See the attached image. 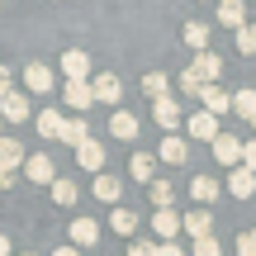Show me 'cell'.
Instances as JSON below:
<instances>
[{
  "mask_svg": "<svg viewBox=\"0 0 256 256\" xmlns=\"http://www.w3.org/2000/svg\"><path fill=\"white\" fill-rule=\"evenodd\" d=\"M48 190H52V200L62 204V209H72V204H76V194H81V190H76V180H66V176H57Z\"/></svg>",
  "mask_w": 256,
  "mask_h": 256,
  "instance_id": "cell-25",
  "label": "cell"
},
{
  "mask_svg": "<svg viewBox=\"0 0 256 256\" xmlns=\"http://www.w3.org/2000/svg\"><path fill=\"white\" fill-rule=\"evenodd\" d=\"M200 104H204V114H214V119H218V114L232 110V95L223 90V86H204V90H200Z\"/></svg>",
  "mask_w": 256,
  "mask_h": 256,
  "instance_id": "cell-7",
  "label": "cell"
},
{
  "mask_svg": "<svg viewBox=\"0 0 256 256\" xmlns=\"http://www.w3.org/2000/svg\"><path fill=\"white\" fill-rule=\"evenodd\" d=\"M180 90H185V95H190V100H200V90H204V86H200V81H194V76H190V72H185V76H180Z\"/></svg>",
  "mask_w": 256,
  "mask_h": 256,
  "instance_id": "cell-37",
  "label": "cell"
},
{
  "mask_svg": "<svg viewBox=\"0 0 256 256\" xmlns=\"http://www.w3.org/2000/svg\"><path fill=\"white\" fill-rule=\"evenodd\" d=\"M252 128H256V119H252Z\"/></svg>",
  "mask_w": 256,
  "mask_h": 256,
  "instance_id": "cell-45",
  "label": "cell"
},
{
  "mask_svg": "<svg viewBox=\"0 0 256 256\" xmlns=\"http://www.w3.org/2000/svg\"><path fill=\"white\" fill-rule=\"evenodd\" d=\"M119 194H124V180H119V176H95V200L114 204Z\"/></svg>",
  "mask_w": 256,
  "mask_h": 256,
  "instance_id": "cell-24",
  "label": "cell"
},
{
  "mask_svg": "<svg viewBox=\"0 0 256 256\" xmlns=\"http://www.w3.org/2000/svg\"><path fill=\"white\" fill-rule=\"evenodd\" d=\"M228 190L238 194V200H252V194H256V176L247 171V166H232V176H228Z\"/></svg>",
  "mask_w": 256,
  "mask_h": 256,
  "instance_id": "cell-19",
  "label": "cell"
},
{
  "mask_svg": "<svg viewBox=\"0 0 256 256\" xmlns=\"http://www.w3.org/2000/svg\"><path fill=\"white\" fill-rule=\"evenodd\" d=\"M214 156H218L223 166H242V138L218 133V138H214Z\"/></svg>",
  "mask_w": 256,
  "mask_h": 256,
  "instance_id": "cell-11",
  "label": "cell"
},
{
  "mask_svg": "<svg viewBox=\"0 0 256 256\" xmlns=\"http://www.w3.org/2000/svg\"><path fill=\"white\" fill-rule=\"evenodd\" d=\"M76 162H81V171H104V147L90 138V142L76 147Z\"/></svg>",
  "mask_w": 256,
  "mask_h": 256,
  "instance_id": "cell-17",
  "label": "cell"
},
{
  "mask_svg": "<svg viewBox=\"0 0 256 256\" xmlns=\"http://www.w3.org/2000/svg\"><path fill=\"white\" fill-rule=\"evenodd\" d=\"M24 90L28 95H48V90H52V72H48L43 62H28L24 66Z\"/></svg>",
  "mask_w": 256,
  "mask_h": 256,
  "instance_id": "cell-8",
  "label": "cell"
},
{
  "mask_svg": "<svg viewBox=\"0 0 256 256\" xmlns=\"http://www.w3.org/2000/svg\"><path fill=\"white\" fill-rule=\"evenodd\" d=\"M90 95H95V104H114L124 95V81L114 72H100V76H90Z\"/></svg>",
  "mask_w": 256,
  "mask_h": 256,
  "instance_id": "cell-3",
  "label": "cell"
},
{
  "mask_svg": "<svg viewBox=\"0 0 256 256\" xmlns=\"http://www.w3.org/2000/svg\"><path fill=\"white\" fill-rule=\"evenodd\" d=\"M152 232H156L162 242H171L176 232H180V214H176V209H156V214H152Z\"/></svg>",
  "mask_w": 256,
  "mask_h": 256,
  "instance_id": "cell-13",
  "label": "cell"
},
{
  "mask_svg": "<svg viewBox=\"0 0 256 256\" xmlns=\"http://www.w3.org/2000/svg\"><path fill=\"white\" fill-rule=\"evenodd\" d=\"M156 256H190V252H180L176 242H162V247H156Z\"/></svg>",
  "mask_w": 256,
  "mask_h": 256,
  "instance_id": "cell-39",
  "label": "cell"
},
{
  "mask_svg": "<svg viewBox=\"0 0 256 256\" xmlns=\"http://www.w3.org/2000/svg\"><path fill=\"white\" fill-rule=\"evenodd\" d=\"M62 100L72 104V114H86L95 104V95H90V81H66L62 86Z\"/></svg>",
  "mask_w": 256,
  "mask_h": 256,
  "instance_id": "cell-5",
  "label": "cell"
},
{
  "mask_svg": "<svg viewBox=\"0 0 256 256\" xmlns=\"http://www.w3.org/2000/svg\"><path fill=\"white\" fill-rule=\"evenodd\" d=\"M232 110H238L242 119H256V90H252V86H247V90H238V95H232Z\"/></svg>",
  "mask_w": 256,
  "mask_h": 256,
  "instance_id": "cell-29",
  "label": "cell"
},
{
  "mask_svg": "<svg viewBox=\"0 0 256 256\" xmlns=\"http://www.w3.org/2000/svg\"><path fill=\"white\" fill-rule=\"evenodd\" d=\"M185 43L194 52H209V24H185Z\"/></svg>",
  "mask_w": 256,
  "mask_h": 256,
  "instance_id": "cell-28",
  "label": "cell"
},
{
  "mask_svg": "<svg viewBox=\"0 0 256 256\" xmlns=\"http://www.w3.org/2000/svg\"><path fill=\"white\" fill-rule=\"evenodd\" d=\"M10 90H14V72H10V66L5 62H0V100H5V95Z\"/></svg>",
  "mask_w": 256,
  "mask_h": 256,
  "instance_id": "cell-35",
  "label": "cell"
},
{
  "mask_svg": "<svg viewBox=\"0 0 256 256\" xmlns=\"http://www.w3.org/2000/svg\"><path fill=\"white\" fill-rule=\"evenodd\" d=\"M128 256H156V242H133V247H128Z\"/></svg>",
  "mask_w": 256,
  "mask_h": 256,
  "instance_id": "cell-38",
  "label": "cell"
},
{
  "mask_svg": "<svg viewBox=\"0 0 256 256\" xmlns=\"http://www.w3.org/2000/svg\"><path fill=\"white\" fill-rule=\"evenodd\" d=\"M100 242V223L95 218H72V247H95Z\"/></svg>",
  "mask_w": 256,
  "mask_h": 256,
  "instance_id": "cell-14",
  "label": "cell"
},
{
  "mask_svg": "<svg viewBox=\"0 0 256 256\" xmlns=\"http://www.w3.org/2000/svg\"><path fill=\"white\" fill-rule=\"evenodd\" d=\"M62 128H66V114L62 110H43V114H38V133H43V138L62 142Z\"/></svg>",
  "mask_w": 256,
  "mask_h": 256,
  "instance_id": "cell-20",
  "label": "cell"
},
{
  "mask_svg": "<svg viewBox=\"0 0 256 256\" xmlns=\"http://www.w3.org/2000/svg\"><path fill=\"white\" fill-rule=\"evenodd\" d=\"M52 256H81V252H76V247H57Z\"/></svg>",
  "mask_w": 256,
  "mask_h": 256,
  "instance_id": "cell-41",
  "label": "cell"
},
{
  "mask_svg": "<svg viewBox=\"0 0 256 256\" xmlns=\"http://www.w3.org/2000/svg\"><path fill=\"white\" fill-rule=\"evenodd\" d=\"M190 256H223V247H218V238H200L190 247Z\"/></svg>",
  "mask_w": 256,
  "mask_h": 256,
  "instance_id": "cell-32",
  "label": "cell"
},
{
  "mask_svg": "<svg viewBox=\"0 0 256 256\" xmlns=\"http://www.w3.org/2000/svg\"><path fill=\"white\" fill-rule=\"evenodd\" d=\"M166 86H171V81H166V72H147V76H142V90L152 95V100H162Z\"/></svg>",
  "mask_w": 256,
  "mask_h": 256,
  "instance_id": "cell-31",
  "label": "cell"
},
{
  "mask_svg": "<svg viewBox=\"0 0 256 256\" xmlns=\"http://www.w3.org/2000/svg\"><path fill=\"white\" fill-rule=\"evenodd\" d=\"M152 119H156V124H162V128H166V133H171V128H176V124H180V104H176V100H171V95H162V100H152Z\"/></svg>",
  "mask_w": 256,
  "mask_h": 256,
  "instance_id": "cell-15",
  "label": "cell"
},
{
  "mask_svg": "<svg viewBox=\"0 0 256 256\" xmlns=\"http://www.w3.org/2000/svg\"><path fill=\"white\" fill-rule=\"evenodd\" d=\"M128 176H133V180H142V185H152V180H156V156L133 152V162H128Z\"/></svg>",
  "mask_w": 256,
  "mask_h": 256,
  "instance_id": "cell-18",
  "label": "cell"
},
{
  "mask_svg": "<svg viewBox=\"0 0 256 256\" xmlns=\"http://www.w3.org/2000/svg\"><path fill=\"white\" fill-rule=\"evenodd\" d=\"M156 156H162L166 166H180L185 156H190V147H185V138H171V133H166V138H162V152H156Z\"/></svg>",
  "mask_w": 256,
  "mask_h": 256,
  "instance_id": "cell-21",
  "label": "cell"
},
{
  "mask_svg": "<svg viewBox=\"0 0 256 256\" xmlns=\"http://www.w3.org/2000/svg\"><path fill=\"white\" fill-rule=\"evenodd\" d=\"M24 256H34V252H24Z\"/></svg>",
  "mask_w": 256,
  "mask_h": 256,
  "instance_id": "cell-44",
  "label": "cell"
},
{
  "mask_svg": "<svg viewBox=\"0 0 256 256\" xmlns=\"http://www.w3.org/2000/svg\"><path fill=\"white\" fill-rule=\"evenodd\" d=\"M110 228L119 232V238H133V232H138V214L133 209H114L110 214Z\"/></svg>",
  "mask_w": 256,
  "mask_h": 256,
  "instance_id": "cell-26",
  "label": "cell"
},
{
  "mask_svg": "<svg viewBox=\"0 0 256 256\" xmlns=\"http://www.w3.org/2000/svg\"><path fill=\"white\" fill-rule=\"evenodd\" d=\"M10 185H14V171H5V166H0V190H10Z\"/></svg>",
  "mask_w": 256,
  "mask_h": 256,
  "instance_id": "cell-40",
  "label": "cell"
},
{
  "mask_svg": "<svg viewBox=\"0 0 256 256\" xmlns=\"http://www.w3.org/2000/svg\"><path fill=\"white\" fill-rule=\"evenodd\" d=\"M242 166L256 176V138H252V142H242Z\"/></svg>",
  "mask_w": 256,
  "mask_h": 256,
  "instance_id": "cell-34",
  "label": "cell"
},
{
  "mask_svg": "<svg viewBox=\"0 0 256 256\" xmlns=\"http://www.w3.org/2000/svg\"><path fill=\"white\" fill-rule=\"evenodd\" d=\"M238 48H242V52H256V24H242L238 28Z\"/></svg>",
  "mask_w": 256,
  "mask_h": 256,
  "instance_id": "cell-33",
  "label": "cell"
},
{
  "mask_svg": "<svg viewBox=\"0 0 256 256\" xmlns=\"http://www.w3.org/2000/svg\"><path fill=\"white\" fill-rule=\"evenodd\" d=\"M190 194H194L200 204H214V200H218V180H209V176H194V180H190Z\"/></svg>",
  "mask_w": 256,
  "mask_h": 256,
  "instance_id": "cell-27",
  "label": "cell"
},
{
  "mask_svg": "<svg viewBox=\"0 0 256 256\" xmlns=\"http://www.w3.org/2000/svg\"><path fill=\"white\" fill-rule=\"evenodd\" d=\"M24 142H19V138H5L0 133V166H5V171H24Z\"/></svg>",
  "mask_w": 256,
  "mask_h": 256,
  "instance_id": "cell-9",
  "label": "cell"
},
{
  "mask_svg": "<svg viewBox=\"0 0 256 256\" xmlns=\"http://www.w3.org/2000/svg\"><path fill=\"white\" fill-rule=\"evenodd\" d=\"M147 190H152V204H156V209H171V200H176L171 180H152V185H147Z\"/></svg>",
  "mask_w": 256,
  "mask_h": 256,
  "instance_id": "cell-30",
  "label": "cell"
},
{
  "mask_svg": "<svg viewBox=\"0 0 256 256\" xmlns=\"http://www.w3.org/2000/svg\"><path fill=\"white\" fill-rule=\"evenodd\" d=\"M238 256H256V232H242L238 238Z\"/></svg>",
  "mask_w": 256,
  "mask_h": 256,
  "instance_id": "cell-36",
  "label": "cell"
},
{
  "mask_svg": "<svg viewBox=\"0 0 256 256\" xmlns=\"http://www.w3.org/2000/svg\"><path fill=\"white\" fill-rule=\"evenodd\" d=\"M110 138L133 142V138H138V119H133V114H124V110H114V114H110Z\"/></svg>",
  "mask_w": 256,
  "mask_h": 256,
  "instance_id": "cell-16",
  "label": "cell"
},
{
  "mask_svg": "<svg viewBox=\"0 0 256 256\" xmlns=\"http://www.w3.org/2000/svg\"><path fill=\"white\" fill-rule=\"evenodd\" d=\"M180 228L190 232L194 242H200V238H214V214L209 209H194V214H185V218H180Z\"/></svg>",
  "mask_w": 256,
  "mask_h": 256,
  "instance_id": "cell-10",
  "label": "cell"
},
{
  "mask_svg": "<svg viewBox=\"0 0 256 256\" xmlns=\"http://www.w3.org/2000/svg\"><path fill=\"white\" fill-rule=\"evenodd\" d=\"M28 114H34V110H28V95L24 90H10L5 100H0V119H5V124H24Z\"/></svg>",
  "mask_w": 256,
  "mask_h": 256,
  "instance_id": "cell-4",
  "label": "cell"
},
{
  "mask_svg": "<svg viewBox=\"0 0 256 256\" xmlns=\"http://www.w3.org/2000/svg\"><path fill=\"white\" fill-rule=\"evenodd\" d=\"M185 133H190V138H200V142H204V138L214 142V138H218V119L200 110V114H190V119H185Z\"/></svg>",
  "mask_w": 256,
  "mask_h": 256,
  "instance_id": "cell-12",
  "label": "cell"
},
{
  "mask_svg": "<svg viewBox=\"0 0 256 256\" xmlns=\"http://www.w3.org/2000/svg\"><path fill=\"white\" fill-rule=\"evenodd\" d=\"M24 176L34 185H52L57 180V166H52V156H48V152H28L24 156Z\"/></svg>",
  "mask_w": 256,
  "mask_h": 256,
  "instance_id": "cell-2",
  "label": "cell"
},
{
  "mask_svg": "<svg viewBox=\"0 0 256 256\" xmlns=\"http://www.w3.org/2000/svg\"><path fill=\"white\" fill-rule=\"evenodd\" d=\"M62 72H66V81H90V57H86L81 48H66L62 52Z\"/></svg>",
  "mask_w": 256,
  "mask_h": 256,
  "instance_id": "cell-6",
  "label": "cell"
},
{
  "mask_svg": "<svg viewBox=\"0 0 256 256\" xmlns=\"http://www.w3.org/2000/svg\"><path fill=\"white\" fill-rule=\"evenodd\" d=\"M218 72H223V57H218V52H194L190 76H194L200 86H218Z\"/></svg>",
  "mask_w": 256,
  "mask_h": 256,
  "instance_id": "cell-1",
  "label": "cell"
},
{
  "mask_svg": "<svg viewBox=\"0 0 256 256\" xmlns=\"http://www.w3.org/2000/svg\"><path fill=\"white\" fill-rule=\"evenodd\" d=\"M218 24L242 28V24H247V5H242V0H218Z\"/></svg>",
  "mask_w": 256,
  "mask_h": 256,
  "instance_id": "cell-23",
  "label": "cell"
},
{
  "mask_svg": "<svg viewBox=\"0 0 256 256\" xmlns=\"http://www.w3.org/2000/svg\"><path fill=\"white\" fill-rule=\"evenodd\" d=\"M0 128H5V119H0Z\"/></svg>",
  "mask_w": 256,
  "mask_h": 256,
  "instance_id": "cell-43",
  "label": "cell"
},
{
  "mask_svg": "<svg viewBox=\"0 0 256 256\" xmlns=\"http://www.w3.org/2000/svg\"><path fill=\"white\" fill-rule=\"evenodd\" d=\"M0 256H10V238H5V232H0Z\"/></svg>",
  "mask_w": 256,
  "mask_h": 256,
  "instance_id": "cell-42",
  "label": "cell"
},
{
  "mask_svg": "<svg viewBox=\"0 0 256 256\" xmlns=\"http://www.w3.org/2000/svg\"><path fill=\"white\" fill-rule=\"evenodd\" d=\"M62 142H66V147H81V142H90V124H86L81 114H72V119H66V128H62Z\"/></svg>",
  "mask_w": 256,
  "mask_h": 256,
  "instance_id": "cell-22",
  "label": "cell"
}]
</instances>
